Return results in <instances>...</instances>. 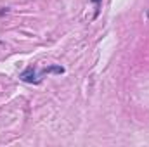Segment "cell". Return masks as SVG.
<instances>
[]
</instances>
